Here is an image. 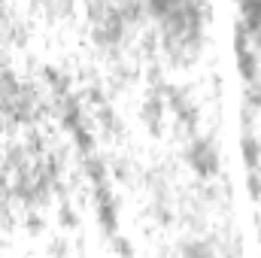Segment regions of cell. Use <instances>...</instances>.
Wrapping results in <instances>:
<instances>
[{"label": "cell", "instance_id": "cell-1", "mask_svg": "<svg viewBox=\"0 0 261 258\" xmlns=\"http://www.w3.org/2000/svg\"><path fill=\"white\" fill-rule=\"evenodd\" d=\"M189 164L195 167L200 176H213L219 170V152L210 140H195L189 149Z\"/></svg>", "mask_w": 261, "mask_h": 258}, {"label": "cell", "instance_id": "cell-2", "mask_svg": "<svg viewBox=\"0 0 261 258\" xmlns=\"http://www.w3.org/2000/svg\"><path fill=\"white\" fill-rule=\"evenodd\" d=\"M97 216H100V228L107 234H116V203H113L107 189L97 192Z\"/></svg>", "mask_w": 261, "mask_h": 258}, {"label": "cell", "instance_id": "cell-3", "mask_svg": "<svg viewBox=\"0 0 261 258\" xmlns=\"http://www.w3.org/2000/svg\"><path fill=\"white\" fill-rule=\"evenodd\" d=\"M243 161H246V167L249 170H258V161H261V140L255 137H243Z\"/></svg>", "mask_w": 261, "mask_h": 258}, {"label": "cell", "instance_id": "cell-4", "mask_svg": "<svg viewBox=\"0 0 261 258\" xmlns=\"http://www.w3.org/2000/svg\"><path fill=\"white\" fill-rule=\"evenodd\" d=\"M182 258H213V252H210V246H203V243H186Z\"/></svg>", "mask_w": 261, "mask_h": 258}, {"label": "cell", "instance_id": "cell-5", "mask_svg": "<svg viewBox=\"0 0 261 258\" xmlns=\"http://www.w3.org/2000/svg\"><path fill=\"white\" fill-rule=\"evenodd\" d=\"M246 186H249V194H252V197H261V173L258 170H249Z\"/></svg>", "mask_w": 261, "mask_h": 258}]
</instances>
